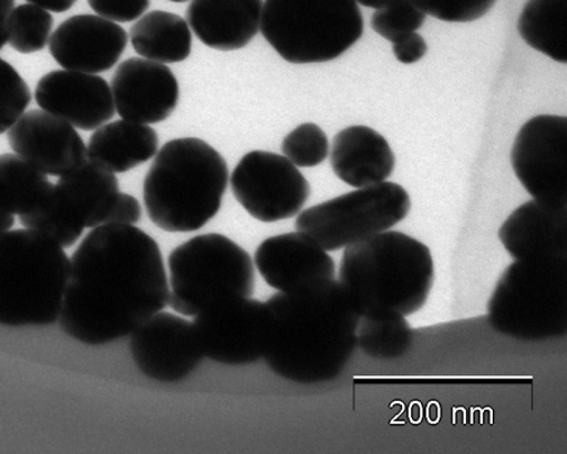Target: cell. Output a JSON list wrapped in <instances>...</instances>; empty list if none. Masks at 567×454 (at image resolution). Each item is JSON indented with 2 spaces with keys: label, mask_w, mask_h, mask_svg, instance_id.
I'll list each match as a JSON object with an SVG mask.
<instances>
[{
  "label": "cell",
  "mask_w": 567,
  "mask_h": 454,
  "mask_svg": "<svg viewBox=\"0 0 567 454\" xmlns=\"http://www.w3.org/2000/svg\"><path fill=\"white\" fill-rule=\"evenodd\" d=\"M169 293L162 251L151 235L134 225H100L70 260L60 326L81 343L106 344L162 312Z\"/></svg>",
  "instance_id": "obj_1"
},
{
  "label": "cell",
  "mask_w": 567,
  "mask_h": 454,
  "mask_svg": "<svg viewBox=\"0 0 567 454\" xmlns=\"http://www.w3.org/2000/svg\"><path fill=\"white\" fill-rule=\"evenodd\" d=\"M270 340L264 359L278 376L319 384L341 375L357 348L361 316L334 279L272 296Z\"/></svg>",
  "instance_id": "obj_2"
},
{
  "label": "cell",
  "mask_w": 567,
  "mask_h": 454,
  "mask_svg": "<svg viewBox=\"0 0 567 454\" xmlns=\"http://www.w3.org/2000/svg\"><path fill=\"white\" fill-rule=\"evenodd\" d=\"M435 279L432 252L400 231H383L344 248L340 283L362 318L388 320L422 310Z\"/></svg>",
  "instance_id": "obj_3"
},
{
  "label": "cell",
  "mask_w": 567,
  "mask_h": 454,
  "mask_svg": "<svg viewBox=\"0 0 567 454\" xmlns=\"http://www.w3.org/2000/svg\"><path fill=\"white\" fill-rule=\"evenodd\" d=\"M228 166L213 145L198 138L173 140L155 154L143 186L152 223L167 233H194L223 206Z\"/></svg>",
  "instance_id": "obj_4"
},
{
  "label": "cell",
  "mask_w": 567,
  "mask_h": 454,
  "mask_svg": "<svg viewBox=\"0 0 567 454\" xmlns=\"http://www.w3.org/2000/svg\"><path fill=\"white\" fill-rule=\"evenodd\" d=\"M70 275L68 254L32 230L0 233V324L56 322Z\"/></svg>",
  "instance_id": "obj_5"
},
{
  "label": "cell",
  "mask_w": 567,
  "mask_h": 454,
  "mask_svg": "<svg viewBox=\"0 0 567 454\" xmlns=\"http://www.w3.org/2000/svg\"><path fill=\"white\" fill-rule=\"evenodd\" d=\"M493 330L523 341L563 338L567 332V258L515 260L488 301Z\"/></svg>",
  "instance_id": "obj_6"
},
{
  "label": "cell",
  "mask_w": 567,
  "mask_h": 454,
  "mask_svg": "<svg viewBox=\"0 0 567 454\" xmlns=\"http://www.w3.org/2000/svg\"><path fill=\"white\" fill-rule=\"evenodd\" d=\"M355 0H265L260 30L284 60L306 65L333 61L362 38Z\"/></svg>",
  "instance_id": "obj_7"
},
{
  "label": "cell",
  "mask_w": 567,
  "mask_h": 454,
  "mask_svg": "<svg viewBox=\"0 0 567 454\" xmlns=\"http://www.w3.org/2000/svg\"><path fill=\"white\" fill-rule=\"evenodd\" d=\"M172 310L196 317L224 299L251 297L255 269L250 254L221 234L195 236L171 252Z\"/></svg>",
  "instance_id": "obj_8"
},
{
  "label": "cell",
  "mask_w": 567,
  "mask_h": 454,
  "mask_svg": "<svg viewBox=\"0 0 567 454\" xmlns=\"http://www.w3.org/2000/svg\"><path fill=\"white\" fill-rule=\"evenodd\" d=\"M410 210L408 190L385 180L307 208L299 213L296 229L326 251H337L392 229Z\"/></svg>",
  "instance_id": "obj_9"
},
{
  "label": "cell",
  "mask_w": 567,
  "mask_h": 454,
  "mask_svg": "<svg viewBox=\"0 0 567 454\" xmlns=\"http://www.w3.org/2000/svg\"><path fill=\"white\" fill-rule=\"evenodd\" d=\"M194 324L205 358L224 365H250L267 352L271 327L267 302L224 299L198 313Z\"/></svg>",
  "instance_id": "obj_10"
},
{
  "label": "cell",
  "mask_w": 567,
  "mask_h": 454,
  "mask_svg": "<svg viewBox=\"0 0 567 454\" xmlns=\"http://www.w3.org/2000/svg\"><path fill=\"white\" fill-rule=\"evenodd\" d=\"M231 188L246 213L265 224L297 216L310 196L309 182L297 166L265 151L245 154L233 172Z\"/></svg>",
  "instance_id": "obj_11"
},
{
  "label": "cell",
  "mask_w": 567,
  "mask_h": 454,
  "mask_svg": "<svg viewBox=\"0 0 567 454\" xmlns=\"http://www.w3.org/2000/svg\"><path fill=\"white\" fill-rule=\"evenodd\" d=\"M511 163L534 199L567 206V117L537 115L529 120L516 136Z\"/></svg>",
  "instance_id": "obj_12"
},
{
  "label": "cell",
  "mask_w": 567,
  "mask_h": 454,
  "mask_svg": "<svg viewBox=\"0 0 567 454\" xmlns=\"http://www.w3.org/2000/svg\"><path fill=\"white\" fill-rule=\"evenodd\" d=\"M130 348L142 374L159 383H177L204 360L194 322L158 312L132 333Z\"/></svg>",
  "instance_id": "obj_13"
},
{
  "label": "cell",
  "mask_w": 567,
  "mask_h": 454,
  "mask_svg": "<svg viewBox=\"0 0 567 454\" xmlns=\"http://www.w3.org/2000/svg\"><path fill=\"white\" fill-rule=\"evenodd\" d=\"M112 93L115 111L124 121L157 124L176 111L179 85L164 63L132 58L114 72Z\"/></svg>",
  "instance_id": "obj_14"
},
{
  "label": "cell",
  "mask_w": 567,
  "mask_h": 454,
  "mask_svg": "<svg viewBox=\"0 0 567 454\" xmlns=\"http://www.w3.org/2000/svg\"><path fill=\"white\" fill-rule=\"evenodd\" d=\"M34 97L43 112L86 132L112 121L116 112L106 80L84 72H49L37 84Z\"/></svg>",
  "instance_id": "obj_15"
},
{
  "label": "cell",
  "mask_w": 567,
  "mask_h": 454,
  "mask_svg": "<svg viewBox=\"0 0 567 454\" xmlns=\"http://www.w3.org/2000/svg\"><path fill=\"white\" fill-rule=\"evenodd\" d=\"M8 142L18 156L44 175L65 176L87 159L85 142L75 128L37 109L8 131Z\"/></svg>",
  "instance_id": "obj_16"
},
{
  "label": "cell",
  "mask_w": 567,
  "mask_h": 454,
  "mask_svg": "<svg viewBox=\"0 0 567 454\" xmlns=\"http://www.w3.org/2000/svg\"><path fill=\"white\" fill-rule=\"evenodd\" d=\"M127 44L122 25L93 14L70 17L53 32L51 56L69 71L100 74L116 65Z\"/></svg>",
  "instance_id": "obj_17"
},
{
  "label": "cell",
  "mask_w": 567,
  "mask_h": 454,
  "mask_svg": "<svg viewBox=\"0 0 567 454\" xmlns=\"http://www.w3.org/2000/svg\"><path fill=\"white\" fill-rule=\"evenodd\" d=\"M255 266L267 285L279 292L334 279L336 276L333 258L300 233L271 236L264 240L256 249Z\"/></svg>",
  "instance_id": "obj_18"
},
{
  "label": "cell",
  "mask_w": 567,
  "mask_h": 454,
  "mask_svg": "<svg viewBox=\"0 0 567 454\" xmlns=\"http://www.w3.org/2000/svg\"><path fill=\"white\" fill-rule=\"evenodd\" d=\"M498 236L515 260L567 258V206L532 199L507 217Z\"/></svg>",
  "instance_id": "obj_19"
},
{
  "label": "cell",
  "mask_w": 567,
  "mask_h": 454,
  "mask_svg": "<svg viewBox=\"0 0 567 454\" xmlns=\"http://www.w3.org/2000/svg\"><path fill=\"white\" fill-rule=\"evenodd\" d=\"M262 0H192L186 18L192 32L207 48L236 51L260 31Z\"/></svg>",
  "instance_id": "obj_20"
},
{
  "label": "cell",
  "mask_w": 567,
  "mask_h": 454,
  "mask_svg": "<svg viewBox=\"0 0 567 454\" xmlns=\"http://www.w3.org/2000/svg\"><path fill=\"white\" fill-rule=\"evenodd\" d=\"M396 158L389 142L364 125H353L334 136L331 166L334 175L353 188L381 184L391 177Z\"/></svg>",
  "instance_id": "obj_21"
},
{
  "label": "cell",
  "mask_w": 567,
  "mask_h": 454,
  "mask_svg": "<svg viewBox=\"0 0 567 454\" xmlns=\"http://www.w3.org/2000/svg\"><path fill=\"white\" fill-rule=\"evenodd\" d=\"M158 147V134L152 126L117 121L91 135L87 158L114 174H125L151 161Z\"/></svg>",
  "instance_id": "obj_22"
},
{
  "label": "cell",
  "mask_w": 567,
  "mask_h": 454,
  "mask_svg": "<svg viewBox=\"0 0 567 454\" xmlns=\"http://www.w3.org/2000/svg\"><path fill=\"white\" fill-rule=\"evenodd\" d=\"M76 213L85 229L106 224L121 196L114 172L89 158L54 185Z\"/></svg>",
  "instance_id": "obj_23"
},
{
  "label": "cell",
  "mask_w": 567,
  "mask_h": 454,
  "mask_svg": "<svg viewBox=\"0 0 567 454\" xmlns=\"http://www.w3.org/2000/svg\"><path fill=\"white\" fill-rule=\"evenodd\" d=\"M131 41L136 53L159 63H177L189 58L192 32L186 20L175 13L152 11L133 24Z\"/></svg>",
  "instance_id": "obj_24"
},
{
  "label": "cell",
  "mask_w": 567,
  "mask_h": 454,
  "mask_svg": "<svg viewBox=\"0 0 567 454\" xmlns=\"http://www.w3.org/2000/svg\"><path fill=\"white\" fill-rule=\"evenodd\" d=\"M517 30L529 48L566 65L567 0H528Z\"/></svg>",
  "instance_id": "obj_25"
},
{
  "label": "cell",
  "mask_w": 567,
  "mask_h": 454,
  "mask_svg": "<svg viewBox=\"0 0 567 454\" xmlns=\"http://www.w3.org/2000/svg\"><path fill=\"white\" fill-rule=\"evenodd\" d=\"M48 176L18 154H0V195L17 215L31 213L51 193Z\"/></svg>",
  "instance_id": "obj_26"
},
{
  "label": "cell",
  "mask_w": 567,
  "mask_h": 454,
  "mask_svg": "<svg viewBox=\"0 0 567 454\" xmlns=\"http://www.w3.org/2000/svg\"><path fill=\"white\" fill-rule=\"evenodd\" d=\"M25 229L39 233L60 245L71 248L85 230L84 224L53 185L50 195L33 211L20 216Z\"/></svg>",
  "instance_id": "obj_27"
},
{
  "label": "cell",
  "mask_w": 567,
  "mask_h": 454,
  "mask_svg": "<svg viewBox=\"0 0 567 454\" xmlns=\"http://www.w3.org/2000/svg\"><path fill=\"white\" fill-rule=\"evenodd\" d=\"M414 331L406 317L371 320L361 318L357 347L373 359L390 360L405 355L413 343Z\"/></svg>",
  "instance_id": "obj_28"
},
{
  "label": "cell",
  "mask_w": 567,
  "mask_h": 454,
  "mask_svg": "<svg viewBox=\"0 0 567 454\" xmlns=\"http://www.w3.org/2000/svg\"><path fill=\"white\" fill-rule=\"evenodd\" d=\"M53 30V17L45 9L31 3L13 9L9 17L8 43L23 54L44 50Z\"/></svg>",
  "instance_id": "obj_29"
},
{
  "label": "cell",
  "mask_w": 567,
  "mask_h": 454,
  "mask_svg": "<svg viewBox=\"0 0 567 454\" xmlns=\"http://www.w3.org/2000/svg\"><path fill=\"white\" fill-rule=\"evenodd\" d=\"M281 151L284 157L297 167H317L328 157V136L317 124L305 123L284 138Z\"/></svg>",
  "instance_id": "obj_30"
},
{
  "label": "cell",
  "mask_w": 567,
  "mask_h": 454,
  "mask_svg": "<svg viewBox=\"0 0 567 454\" xmlns=\"http://www.w3.org/2000/svg\"><path fill=\"white\" fill-rule=\"evenodd\" d=\"M31 102L29 84L11 63L0 58V134L21 120Z\"/></svg>",
  "instance_id": "obj_31"
},
{
  "label": "cell",
  "mask_w": 567,
  "mask_h": 454,
  "mask_svg": "<svg viewBox=\"0 0 567 454\" xmlns=\"http://www.w3.org/2000/svg\"><path fill=\"white\" fill-rule=\"evenodd\" d=\"M425 17L413 0H396L373 13L371 27L381 38L395 43L417 31L424 24Z\"/></svg>",
  "instance_id": "obj_32"
},
{
  "label": "cell",
  "mask_w": 567,
  "mask_h": 454,
  "mask_svg": "<svg viewBox=\"0 0 567 454\" xmlns=\"http://www.w3.org/2000/svg\"><path fill=\"white\" fill-rule=\"evenodd\" d=\"M425 14L444 22L468 23L486 16L497 0H413Z\"/></svg>",
  "instance_id": "obj_33"
},
{
  "label": "cell",
  "mask_w": 567,
  "mask_h": 454,
  "mask_svg": "<svg viewBox=\"0 0 567 454\" xmlns=\"http://www.w3.org/2000/svg\"><path fill=\"white\" fill-rule=\"evenodd\" d=\"M87 2L100 17L118 23L140 20L151 6V0H87Z\"/></svg>",
  "instance_id": "obj_34"
},
{
  "label": "cell",
  "mask_w": 567,
  "mask_h": 454,
  "mask_svg": "<svg viewBox=\"0 0 567 454\" xmlns=\"http://www.w3.org/2000/svg\"><path fill=\"white\" fill-rule=\"evenodd\" d=\"M392 51L398 61L404 63V65H411V63H415L425 56L427 44L423 35L414 32L393 43Z\"/></svg>",
  "instance_id": "obj_35"
},
{
  "label": "cell",
  "mask_w": 567,
  "mask_h": 454,
  "mask_svg": "<svg viewBox=\"0 0 567 454\" xmlns=\"http://www.w3.org/2000/svg\"><path fill=\"white\" fill-rule=\"evenodd\" d=\"M142 220V206L132 195L121 194L106 224L135 225Z\"/></svg>",
  "instance_id": "obj_36"
},
{
  "label": "cell",
  "mask_w": 567,
  "mask_h": 454,
  "mask_svg": "<svg viewBox=\"0 0 567 454\" xmlns=\"http://www.w3.org/2000/svg\"><path fill=\"white\" fill-rule=\"evenodd\" d=\"M16 0H0V50L8 43L9 17L14 9Z\"/></svg>",
  "instance_id": "obj_37"
},
{
  "label": "cell",
  "mask_w": 567,
  "mask_h": 454,
  "mask_svg": "<svg viewBox=\"0 0 567 454\" xmlns=\"http://www.w3.org/2000/svg\"><path fill=\"white\" fill-rule=\"evenodd\" d=\"M27 2L39 6L45 11L65 13L78 3V0H27Z\"/></svg>",
  "instance_id": "obj_38"
},
{
  "label": "cell",
  "mask_w": 567,
  "mask_h": 454,
  "mask_svg": "<svg viewBox=\"0 0 567 454\" xmlns=\"http://www.w3.org/2000/svg\"><path fill=\"white\" fill-rule=\"evenodd\" d=\"M14 225V214L11 211V208L4 202L2 195H0V233L8 231L12 229Z\"/></svg>",
  "instance_id": "obj_39"
},
{
  "label": "cell",
  "mask_w": 567,
  "mask_h": 454,
  "mask_svg": "<svg viewBox=\"0 0 567 454\" xmlns=\"http://www.w3.org/2000/svg\"><path fill=\"white\" fill-rule=\"evenodd\" d=\"M357 3H360L363 7L373 8V9H382L396 2V0H355Z\"/></svg>",
  "instance_id": "obj_40"
},
{
  "label": "cell",
  "mask_w": 567,
  "mask_h": 454,
  "mask_svg": "<svg viewBox=\"0 0 567 454\" xmlns=\"http://www.w3.org/2000/svg\"><path fill=\"white\" fill-rule=\"evenodd\" d=\"M169 2H173V3H186V2H189V0H169Z\"/></svg>",
  "instance_id": "obj_41"
}]
</instances>
